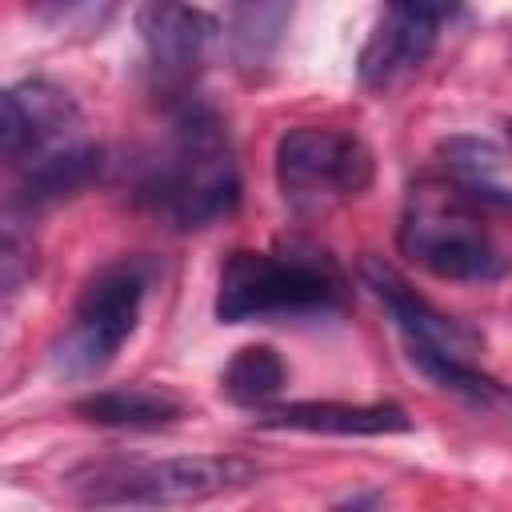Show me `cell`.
<instances>
[{
	"mask_svg": "<svg viewBox=\"0 0 512 512\" xmlns=\"http://www.w3.org/2000/svg\"><path fill=\"white\" fill-rule=\"evenodd\" d=\"M244 456H168V460H104L68 476L72 492L96 508H172L200 504L256 480Z\"/></svg>",
	"mask_w": 512,
	"mask_h": 512,
	"instance_id": "3957f363",
	"label": "cell"
},
{
	"mask_svg": "<svg viewBox=\"0 0 512 512\" xmlns=\"http://www.w3.org/2000/svg\"><path fill=\"white\" fill-rule=\"evenodd\" d=\"M344 276L316 248L284 252H232L220 268L216 316L224 324L248 320H288V316H324L344 308Z\"/></svg>",
	"mask_w": 512,
	"mask_h": 512,
	"instance_id": "7a4b0ae2",
	"label": "cell"
},
{
	"mask_svg": "<svg viewBox=\"0 0 512 512\" xmlns=\"http://www.w3.org/2000/svg\"><path fill=\"white\" fill-rule=\"evenodd\" d=\"M136 200L176 232L216 224L240 204V168L220 116L184 100L160 148L140 164Z\"/></svg>",
	"mask_w": 512,
	"mask_h": 512,
	"instance_id": "6da1fadb",
	"label": "cell"
},
{
	"mask_svg": "<svg viewBox=\"0 0 512 512\" xmlns=\"http://www.w3.org/2000/svg\"><path fill=\"white\" fill-rule=\"evenodd\" d=\"M220 388L236 404H264L284 388V360L268 344H248L228 360Z\"/></svg>",
	"mask_w": 512,
	"mask_h": 512,
	"instance_id": "9a60e30c",
	"label": "cell"
},
{
	"mask_svg": "<svg viewBox=\"0 0 512 512\" xmlns=\"http://www.w3.org/2000/svg\"><path fill=\"white\" fill-rule=\"evenodd\" d=\"M372 180V152L340 128L296 124L276 144V184L292 212L316 216L352 196Z\"/></svg>",
	"mask_w": 512,
	"mask_h": 512,
	"instance_id": "8992f818",
	"label": "cell"
},
{
	"mask_svg": "<svg viewBox=\"0 0 512 512\" xmlns=\"http://www.w3.org/2000/svg\"><path fill=\"white\" fill-rule=\"evenodd\" d=\"M292 8L288 4H240L228 12V44L232 60L244 72H256L268 64L272 48L280 44V32L288 24Z\"/></svg>",
	"mask_w": 512,
	"mask_h": 512,
	"instance_id": "5bb4252c",
	"label": "cell"
},
{
	"mask_svg": "<svg viewBox=\"0 0 512 512\" xmlns=\"http://www.w3.org/2000/svg\"><path fill=\"white\" fill-rule=\"evenodd\" d=\"M148 284H152L148 260H120V264L100 268L84 284V292L72 308V320L52 348L56 368L64 376L100 372L120 352V344L132 336Z\"/></svg>",
	"mask_w": 512,
	"mask_h": 512,
	"instance_id": "5b68a950",
	"label": "cell"
},
{
	"mask_svg": "<svg viewBox=\"0 0 512 512\" xmlns=\"http://www.w3.org/2000/svg\"><path fill=\"white\" fill-rule=\"evenodd\" d=\"M100 172V148L96 144H64L52 152H40L36 160L20 164V188L12 192V212H36L48 208L72 192H80Z\"/></svg>",
	"mask_w": 512,
	"mask_h": 512,
	"instance_id": "7c38bea8",
	"label": "cell"
},
{
	"mask_svg": "<svg viewBox=\"0 0 512 512\" xmlns=\"http://www.w3.org/2000/svg\"><path fill=\"white\" fill-rule=\"evenodd\" d=\"M260 428L324 432V436H392L408 432L412 420L400 404H340V400H296L256 416Z\"/></svg>",
	"mask_w": 512,
	"mask_h": 512,
	"instance_id": "8fae6325",
	"label": "cell"
},
{
	"mask_svg": "<svg viewBox=\"0 0 512 512\" xmlns=\"http://www.w3.org/2000/svg\"><path fill=\"white\" fill-rule=\"evenodd\" d=\"M72 412L88 424L100 428H128V432H144V428H164L172 420L184 416V404L172 392L160 388H104L92 396H80L72 404Z\"/></svg>",
	"mask_w": 512,
	"mask_h": 512,
	"instance_id": "4fadbf2b",
	"label": "cell"
},
{
	"mask_svg": "<svg viewBox=\"0 0 512 512\" xmlns=\"http://www.w3.org/2000/svg\"><path fill=\"white\" fill-rule=\"evenodd\" d=\"M136 28L144 40V56L156 88L164 96H180L192 84V72L200 68L216 36V20L184 4H144L136 12Z\"/></svg>",
	"mask_w": 512,
	"mask_h": 512,
	"instance_id": "9c48e42d",
	"label": "cell"
},
{
	"mask_svg": "<svg viewBox=\"0 0 512 512\" xmlns=\"http://www.w3.org/2000/svg\"><path fill=\"white\" fill-rule=\"evenodd\" d=\"M360 276L372 288V296L388 308L392 324L400 328L404 348H408V360L444 356V360H468L472 364L476 336L460 320H452L440 308H432L396 268H388L384 260H372L368 256V260H360Z\"/></svg>",
	"mask_w": 512,
	"mask_h": 512,
	"instance_id": "52a82bcc",
	"label": "cell"
},
{
	"mask_svg": "<svg viewBox=\"0 0 512 512\" xmlns=\"http://www.w3.org/2000/svg\"><path fill=\"white\" fill-rule=\"evenodd\" d=\"M400 252L440 280H500L512 264L480 228L476 204L464 184H420L412 188L400 220Z\"/></svg>",
	"mask_w": 512,
	"mask_h": 512,
	"instance_id": "277c9868",
	"label": "cell"
},
{
	"mask_svg": "<svg viewBox=\"0 0 512 512\" xmlns=\"http://www.w3.org/2000/svg\"><path fill=\"white\" fill-rule=\"evenodd\" d=\"M448 16L452 8H440V4H388L360 48V60H356L360 84L372 92H388L408 72H416L432 56L440 24Z\"/></svg>",
	"mask_w": 512,
	"mask_h": 512,
	"instance_id": "ba28073f",
	"label": "cell"
},
{
	"mask_svg": "<svg viewBox=\"0 0 512 512\" xmlns=\"http://www.w3.org/2000/svg\"><path fill=\"white\" fill-rule=\"evenodd\" d=\"M440 156L460 180H480L500 164V148L480 136H452L440 144Z\"/></svg>",
	"mask_w": 512,
	"mask_h": 512,
	"instance_id": "2e32d148",
	"label": "cell"
},
{
	"mask_svg": "<svg viewBox=\"0 0 512 512\" xmlns=\"http://www.w3.org/2000/svg\"><path fill=\"white\" fill-rule=\"evenodd\" d=\"M332 512H380V492H360V496L336 504Z\"/></svg>",
	"mask_w": 512,
	"mask_h": 512,
	"instance_id": "e0dca14e",
	"label": "cell"
},
{
	"mask_svg": "<svg viewBox=\"0 0 512 512\" xmlns=\"http://www.w3.org/2000/svg\"><path fill=\"white\" fill-rule=\"evenodd\" d=\"M76 124V104L48 80L12 84L0 100V148L12 168L36 160L40 152L64 148V132Z\"/></svg>",
	"mask_w": 512,
	"mask_h": 512,
	"instance_id": "30bf717a",
	"label": "cell"
}]
</instances>
